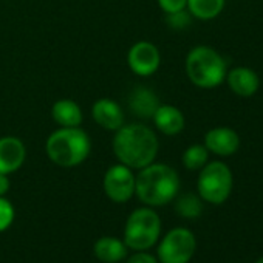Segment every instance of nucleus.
Masks as SVG:
<instances>
[{
	"mask_svg": "<svg viewBox=\"0 0 263 263\" xmlns=\"http://www.w3.org/2000/svg\"><path fill=\"white\" fill-rule=\"evenodd\" d=\"M155 132L143 124H128L116 130L113 152L121 164L130 169H143L155 161L158 154Z\"/></svg>",
	"mask_w": 263,
	"mask_h": 263,
	"instance_id": "f257e3e1",
	"label": "nucleus"
},
{
	"mask_svg": "<svg viewBox=\"0 0 263 263\" xmlns=\"http://www.w3.org/2000/svg\"><path fill=\"white\" fill-rule=\"evenodd\" d=\"M180 178L175 169L163 163H151L135 177V194L147 206H163L175 198Z\"/></svg>",
	"mask_w": 263,
	"mask_h": 263,
	"instance_id": "f03ea898",
	"label": "nucleus"
},
{
	"mask_svg": "<svg viewBox=\"0 0 263 263\" xmlns=\"http://www.w3.org/2000/svg\"><path fill=\"white\" fill-rule=\"evenodd\" d=\"M48 158L61 167H74L87 160L91 151L88 135L79 127H61L45 143Z\"/></svg>",
	"mask_w": 263,
	"mask_h": 263,
	"instance_id": "7ed1b4c3",
	"label": "nucleus"
},
{
	"mask_svg": "<svg viewBox=\"0 0 263 263\" xmlns=\"http://www.w3.org/2000/svg\"><path fill=\"white\" fill-rule=\"evenodd\" d=\"M186 73L194 85L200 88H215L224 82L228 67L217 50L200 45L187 53Z\"/></svg>",
	"mask_w": 263,
	"mask_h": 263,
	"instance_id": "20e7f679",
	"label": "nucleus"
},
{
	"mask_svg": "<svg viewBox=\"0 0 263 263\" xmlns=\"http://www.w3.org/2000/svg\"><path fill=\"white\" fill-rule=\"evenodd\" d=\"M160 232L161 220L158 214L151 208H141L132 212L125 223L124 243L132 249L146 251L158 241Z\"/></svg>",
	"mask_w": 263,
	"mask_h": 263,
	"instance_id": "39448f33",
	"label": "nucleus"
},
{
	"mask_svg": "<svg viewBox=\"0 0 263 263\" xmlns=\"http://www.w3.org/2000/svg\"><path fill=\"white\" fill-rule=\"evenodd\" d=\"M198 194L211 204L224 203L232 192V172L221 161L206 163L198 177Z\"/></svg>",
	"mask_w": 263,
	"mask_h": 263,
	"instance_id": "423d86ee",
	"label": "nucleus"
},
{
	"mask_svg": "<svg viewBox=\"0 0 263 263\" xmlns=\"http://www.w3.org/2000/svg\"><path fill=\"white\" fill-rule=\"evenodd\" d=\"M195 237L186 228H175L166 234L158 246L161 263H187L195 252Z\"/></svg>",
	"mask_w": 263,
	"mask_h": 263,
	"instance_id": "0eeeda50",
	"label": "nucleus"
},
{
	"mask_svg": "<svg viewBox=\"0 0 263 263\" xmlns=\"http://www.w3.org/2000/svg\"><path fill=\"white\" fill-rule=\"evenodd\" d=\"M104 191L115 203H125L135 194V175L124 164L111 166L104 177Z\"/></svg>",
	"mask_w": 263,
	"mask_h": 263,
	"instance_id": "6e6552de",
	"label": "nucleus"
},
{
	"mask_svg": "<svg viewBox=\"0 0 263 263\" xmlns=\"http://www.w3.org/2000/svg\"><path fill=\"white\" fill-rule=\"evenodd\" d=\"M127 62H128L130 70L135 74L151 76L158 70L161 64V56H160L158 48L154 44L147 41H141V42H137L128 50Z\"/></svg>",
	"mask_w": 263,
	"mask_h": 263,
	"instance_id": "1a4fd4ad",
	"label": "nucleus"
},
{
	"mask_svg": "<svg viewBox=\"0 0 263 263\" xmlns=\"http://www.w3.org/2000/svg\"><path fill=\"white\" fill-rule=\"evenodd\" d=\"M204 147L218 157H231L240 147V137L234 128L214 127L204 135Z\"/></svg>",
	"mask_w": 263,
	"mask_h": 263,
	"instance_id": "9d476101",
	"label": "nucleus"
},
{
	"mask_svg": "<svg viewBox=\"0 0 263 263\" xmlns=\"http://www.w3.org/2000/svg\"><path fill=\"white\" fill-rule=\"evenodd\" d=\"M25 144L16 137L0 138V174H13L25 161Z\"/></svg>",
	"mask_w": 263,
	"mask_h": 263,
	"instance_id": "9b49d317",
	"label": "nucleus"
},
{
	"mask_svg": "<svg viewBox=\"0 0 263 263\" xmlns=\"http://www.w3.org/2000/svg\"><path fill=\"white\" fill-rule=\"evenodd\" d=\"M232 93L241 98H249L257 93L260 87L258 74L248 67H235L226 73L224 79Z\"/></svg>",
	"mask_w": 263,
	"mask_h": 263,
	"instance_id": "f8f14e48",
	"label": "nucleus"
},
{
	"mask_svg": "<svg viewBox=\"0 0 263 263\" xmlns=\"http://www.w3.org/2000/svg\"><path fill=\"white\" fill-rule=\"evenodd\" d=\"M91 115L96 124L107 130L116 132L118 128L124 125V111L121 105L115 102L113 99H108V98L98 99L93 104Z\"/></svg>",
	"mask_w": 263,
	"mask_h": 263,
	"instance_id": "ddd939ff",
	"label": "nucleus"
},
{
	"mask_svg": "<svg viewBox=\"0 0 263 263\" xmlns=\"http://www.w3.org/2000/svg\"><path fill=\"white\" fill-rule=\"evenodd\" d=\"M160 105L157 93L147 87H135L128 96L130 111L140 118H152Z\"/></svg>",
	"mask_w": 263,
	"mask_h": 263,
	"instance_id": "4468645a",
	"label": "nucleus"
},
{
	"mask_svg": "<svg viewBox=\"0 0 263 263\" xmlns=\"http://www.w3.org/2000/svg\"><path fill=\"white\" fill-rule=\"evenodd\" d=\"M157 128L164 135H178L184 128V115L174 105H160L152 116Z\"/></svg>",
	"mask_w": 263,
	"mask_h": 263,
	"instance_id": "2eb2a0df",
	"label": "nucleus"
},
{
	"mask_svg": "<svg viewBox=\"0 0 263 263\" xmlns=\"http://www.w3.org/2000/svg\"><path fill=\"white\" fill-rule=\"evenodd\" d=\"M53 119L62 127H79L82 122L81 107L71 99H59L51 108Z\"/></svg>",
	"mask_w": 263,
	"mask_h": 263,
	"instance_id": "dca6fc26",
	"label": "nucleus"
},
{
	"mask_svg": "<svg viewBox=\"0 0 263 263\" xmlns=\"http://www.w3.org/2000/svg\"><path fill=\"white\" fill-rule=\"evenodd\" d=\"M95 255L105 263H116L127 255L124 241L113 237H102L95 243Z\"/></svg>",
	"mask_w": 263,
	"mask_h": 263,
	"instance_id": "f3484780",
	"label": "nucleus"
},
{
	"mask_svg": "<svg viewBox=\"0 0 263 263\" xmlns=\"http://www.w3.org/2000/svg\"><path fill=\"white\" fill-rule=\"evenodd\" d=\"M226 0H187L189 14L200 21H212L218 17L224 8Z\"/></svg>",
	"mask_w": 263,
	"mask_h": 263,
	"instance_id": "a211bd4d",
	"label": "nucleus"
},
{
	"mask_svg": "<svg viewBox=\"0 0 263 263\" xmlns=\"http://www.w3.org/2000/svg\"><path fill=\"white\" fill-rule=\"evenodd\" d=\"M208 158L209 151L204 147V144H192L183 154V164L189 171H198L208 163Z\"/></svg>",
	"mask_w": 263,
	"mask_h": 263,
	"instance_id": "6ab92c4d",
	"label": "nucleus"
},
{
	"mask_svg": "<svg viewBox=\"0 0 263 263\" xmlns=\"http://www.w3.org/2000/svg\"><path fill=\"white\" fill-rule=\"evenodd\" d=\"M175 209L184 218H197L203 211V204H201V201H200V198L197 195L184 194L183 197L178 198Z\"/></svg>",
	"mask_w": 263,
	"mask_h": 263,
	"instance_id": "aec40b11",
	"label": "nucleus"
},
{
	"mask_svg": "<svg viewBox=\"0 0 263 263\" xmlns=\"http://www.w3.org/2000/svg\"><path fill=\"white\" fill-rule=\"evenodd\" d=\"M14 220V208L13 204L4 198V197H0V232L8 229L11 226Z\"/></svg>",
	"mask_w": 263,
	"mask_h": 263,
	"instance_id": "412c9836",
	"label": "nucleus"
},
{
	"mask_svg": "<svg viewBox=\"0 0 263 263\" xmlns=\"http://www.w3.org/2000/svg\"><path fill=\"white\" fill-rule=\"evenodd\" d=\"M158 5L166 14H172L183 11L187 5V0H158Z\"/></svg>",
	"mask_w": 263,
	"mask_h": 263,
	"instance_id": "4be33fe9",
	"label": "nucleus"
},
{
	"mask_svg": "<svg viewBox=\"0 0 263 263\" xmlns=\"http://www.w3.org/2000/svg\"><path fill=\"white\" fill-rule=\"evenodd\" d=\"M167 22L172 28H184L189 25L191 19L187 16V13L183 11H178V13H172V14H167Z\"/></svg>",
	"mask_w": 263,
	"mask_h": 263,
	"instance_id": "5701e85b",
	"label": "nucleus"
},
{
	"mask_svg": "<svg viewBox=\"0 0 263 263\" xmlns=\"http://www.w3.org/2000/svg\"><path fill=\"white\" fill-rule=\"evenodd\" d=\"M127 263H158V261H157V258L154 255L141 251V252H137L132 257H128Z\"/></svg>",
	"mask_w": 263,
	"mask_h": 263,
	"instance_id": "b1692460",
	"label": "nucleus"
},
{
	"mask_svg": "<svg viewBox=\"0 0 263 263\" xmlns=\"http://www.w3.org/2000/svg\"><path fill=\"white\" fill-rule=\"evenodd\" d=\"M10 191V180L5 174H0V197H4Z\"/></svg>",
	"mask_w": 263,
	"mask_h": 263,
	"instance_id": "393cba45",
	"label": "nucleus"
},
{
	"mask_svg": "<svg viewBox=\"0 0 263 263\" xmlns=\"http://www.w3.org/2000/svg\"><path fill=\"white\" fill-rule=\"evenodd\" d=\"M255 263H263V257H260V258H258V260H257Z\"/></svg>",
	"mask_w": 263,
	"mask_h": 263,
	"instance_id": "a878e982",
	"label": "nucleus"
}]
</instances>
